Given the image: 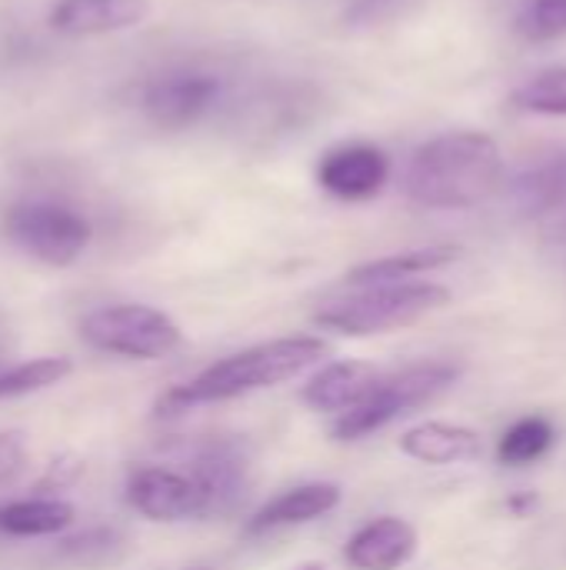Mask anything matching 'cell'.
<instances>
[{
  "mask_svg": "<svg viewBox=\"0 0 566 570\" xmlns=\"http://www.w3.org/2000/svg\"><path fill=\"white\" fill-rule=\"evenodd\" d=\"M504 180L500 144L484 130H450L410 157L407 197L430 210H470L497 194Z\"/></svg>",
  "mask_w": 566,
  "mask_h": 570,
  "instance_id": "cell-1",
  "label": "cell"
},
{
  "mask_svg": "<svg viewBox=\"0 0 566 570\" xmlns=\"http://www.w3.org/2000/svg\"><path fill=\"white\" fill-rule=\"evenodd\" d=\"M330 354V344L324 337H280L257 347H247L240 354H230L207 371H200L193 381L167 391L157 401V417H173L200 404H220L234 401L254 391H267L277 384H287L320 364Z\"/></svg>",
  "mask_w": 566,
  "mask_h": 570,
  "instance_id": "cell-2",
  "label": "cell"
},
{
  "mask_svg": "<svg viewBox=\"0 0 566 570\" xmlns=\"http://www.w3.org/2000/svg\"><path fill=\"white\" fill-rule=\"evenodd\" d=\"M447 304H450L447 287L430 281H400V284L360 287L357 294L320 307L314 321L344 337H374V334L410 327Z\"/></svg>",
  "mask_w": 566,
  "mask_h": 570,
  "instance_id": "cell-3",
  "label": "cell"
},
{
  "mask_svg": "<svg viewBox=\"0 0 566 570\" xmlns=\"http://www.w3.org/2000/svg\"><path fill=\"white\" fill-rule=\"evenodd\" d=\"M460 377V364L454 361H424L414 367H404L390 377H380V384L350 411H344L334 421V438L337 441H360L397 417L430 404L440 397L454 381Z\"/></svg>",
  "mask_w": 566,
  "mask_h": 570,
  "instance_id": "cell-4",
  "label": "cell"
},
{
  "mask_svg": "<svg viewBox=\"0 0 566 570\" xmlns=\"http://www.w3.org/2000/svg\"><path fill=\"white\" fill-rule=\"evenodd\" d=\"M80 337L103 354L130 357V361H160L183 344L180 324L147 304H117L100 307L83 317Z\"/></svg>",
  "mask_w": 566,
  "mask_h": 570,
  "instance_id": "cell-5",
  "label": "cell"
},
{
  "mask_svg": "<svg viewBox=\"0 0 566 570\" xmlns=\"http://www.w3.org/2000/svg\"><path fill=\"white\" fill-rule=\"evenodd\" d=\"M7 237L50 267H70L90 244V224L60 204L23 200L7 210Z\"/></svg>",
  "mask_w": 566,
  "mask_h": 570,
  "instance_id": "cell-6",
  "label": "cell"
},
{
  "mask_svg": "<svg viewBox=\"0 0 566 570\" xmlns=\"http://www.w3.org/2000/svg\"><path fill=\"white\" fill-rule=\"evenodd\" d=\"M220 97V80L203 70H173L143 90V114L160 130L193 127Z\"/></svg>",
  "mask_w": 566,
  "mask_h": 570,
  "instance_id": "cell-7",
  "label": "cell"
},
{
  "mask_svg": "<svg viewBox=\"0 0 566 570\" xmlns=\"http://www.w3.org/2000/svg\"><path fill=\"white\" fill-rule=\"evenodd\" d=\"M127 501L137 514L157 524L203 518V494L190 474L163 471V468H140L130 474Z\"/></svg>",
  "mask_w": 566,
  "mask_h": 570,
  "instance_id": "cell-8",
  "label": "cell"
},
{
  "mask_svg": "<svg viewBox=\"0 0 566 570\" xmlns=\"http://www.w3.org/2000/svg\"><path fill=\"white\" fill-rule=\"evenodd\" d=\"M390 177V157L374 144H340L324 154L317 180L337 200H370Z\"/></svg>",
  "mask_w": 566,
  "mask_h": 570,
  "instance_id": "cell-9",
  "label": "cell"
},
{
  "mask_svg": "<svg viewBox=\"0 0 566 570\" xmlns=\"http://www.w3.org/2000/svg\"><path fill=\"white\" fill-rule=\"evenodd\" d=\"M150 17V0H57L50 27L67 37H103L140 27Z\"/></svg>",
  "mask_w": 566,
  "mask_h": 570,
  "instance_id": "cell-10",
  "label": "cell"
},
{
  "mask_svg": "<svg viewBox=\"0 0 566 570\" xmlns=\"http://www.w3.org/2000/svg\"><path fill=\"white\" fill-rule=\"evenodd\" d=\"M417 528L404 518H377L347 541V564L354 570H397L417 554Z\"/></svg>",
  "mask_w": 566,
  "mask_h": 570,
  "instance_id": "cell-11",
  "label": "cell"
},
{
  "mask_svg": "<svg viewBox=\"0 0 566 570\" xmlns=\"http://www.w3.org/2000/svg\"><path fill=\"white\" fill-rule=\"evenodd\" d=\"M193 484L203 494V514H224L237 508L247 488V461L237 444L210 441L193 464Z\"/></svg>",
  "mask_w": 566,
  "mask_h": 570,
  "instance_id": "cell-12",
  "label": "cell"
},
{
  "mask_svg": "<svg viewBox=\"0 0 566 570\" xmlns=\"http://www.w3.org/2000/svg\"><path fill=\"white\" fill-rule=\"evenodd\" d=\"M380 367L370 361H337L317 371L304 384V404L324 414H344L357 407L377 384H380Z\"/></svg>",
  "mask_w": 566,
  "mask_h": 570,
  "instance_id": "cell-13",
  "label": "cell"
},
{
  "mask_svg": "<svg viewBox=\"0 0 566 570\" xmlns=\"http://www.w3.org/2000/svg\"><path fill=\"white\" fill-rule=\"evenodd\" d=\"M340 488L337 484H327V481H317V484H300V488H290L284 491L280 498H274L270 504H264L250 521H247V534L257 538V534H270V531H280V528H294V524H310L324 514H330L337 504H340Z\"/></svg>",
  "mask_w": 566,
  "mask_h": 570,
  "instance_id": "cell-14",
  "label": "cell"
},
{
  "mask_svg": "<svg viewBox=\"0 0 566 570\" xmlns=\"http://www.w3.org/2000/svg\"><path fill=\"white\" fill-rule=\"evenodd\" d=\"M400 451L420 464H460L480 454V438L470 428L460 424H444V421H427L410 428L400 438Z\"/></svg>",
  "mask_w": 566,
  "mask_h": 570,
  "instance_id": "cell-15",
  "label": "cell"
},
{
  "mask_svg": "<svg viewBox=\"0 0 566 570\" xmlns=\"http://www.w3.org/2000/svg\"><path fill=\"white\" fill-rule=\"evenodd\" d=\"M460 257V247H420V250H407V254H394V257H380V261H367L360 267H354L347 274L350 287H377V284H400L410 281L417 274L447 267Z\"/></svg>",
  "mask_w": 566,
  "mask_h": 570,
  "instance_id": "cell-16",
  "label": "cell"
},
{
  "mask_svg": "<svg viewBox=\"0 0 566 570\" xmlns=\"http://www.w3.org/2000/svg\"><path fill=\"white\" fill-rule=\"evenodd\" d=\"M77 511L57 498H30L0 504V534L7 538H53L73 524Z\"/></svg>",
  "mask_w": 566,
  "mask_h": 570,
  "instance_id": "cell-17",
  "label": "cell"
},
{
  "mask_svg": "<svg viewBox=\"0 0 566 570\" xmlns=\"http://www.w3.org/2000/svg\"><path fill=\"white\" fill-rule=\"evenodd\" d=\"M514 200L524 214H547L560 207L566 200V154H557L520 174L514 184Z\"/></svg>",
  "mask_w": 566,
  "mask_h": 570,
  "instance_id": "cell-18",
  "label": "cell"
},
{
  "mask_svg": "<svg viewBox=\"0 0 566 570\" xmlns=\"http://www.w3.org/2000/svg\"><path fill=\"white\" fill-rule=\"evenodd\" d=\"M70 371H73L70 357H37V361H23L13 367H0V401L47 391L60 384L63 377H70Z\"/></svg>",
  "mask_w": 566,
  "mask_h": 570,
  "instance_id": "cell-19",
  "label": "cell"
},
{
  "mask_svg": "<svg viewBox=\"0 0 566 570\" xmlns=\"http://www.w3.org/2000/svg\"><path fill=\"white\" fill-rule=\"evenodd\" d=\"M554 448V428L544 417H524L517 421L497 444V458L507 468H520V464H534L540 461L547 451Z\"/></svg>",
  "mask_w": 566,
  "mask_h": 570,
  "instance_id": "cell-20",
  "label": "cell"
},
{
  "mask_svg": "<svg viewBox=\"0 0 566 570\" xmlns=\"http://www.w3.org/2000/svg\"><path fill=\"white\" fill-rule=\"evenodd\" d=\"M60 558L77 568H107L123 558V538L110 528H90L60 541Z\"/></svg>",
  "mask_w": 566,
  "mask_h": 570,
  "instance_id": "cell-21",
  "label": "cell"
},
{
  "mask_svg": "<svg viewBox=\"0 0 566 570\" xmlns=\"http://www.w3.org/2000/svg\"><path fill=\"white\" fill-rule=\"evenodd\" d=\"M514 104L527 114H540V117H566V63L564 67H550L540 70L537 77H530L524 87H517Z\"/></svg>",
  "mask_w": 566,
  "mask_h": 570,
  "instance_id": "cell-22",
  "label": "cell"
},
{
  "mask_svg": "<svg viewBox=\"0 0 566 570\" xmlns=\"http://www.w3.org/2000/svg\"><path fill=\"white\" fill-rule=\"evenodd\" d=\"M517 33L527 40L566 37V0H530L517 17Z\"/></svg>",
  "mask_w": 566,
  "mask_h": 570,
  "instance_id": "cell-23",
  "label": "cell"
},
{
  "mask_svg": "<svg viewBox=\"0 0 566 570\" xmlns=\"http://www.w3.org/2000/svg\"><path fill=\"white\" fill-rule=\"evenodd\" d=\"M414 0H354L344 10V23L360 30V27H380L394 17H400Z\"/></svg>",
  "mask_w": 566,
  "mask_h": 570,
  "instance_id": "cell-24",
  "label": "cell"
},
{
  "mask_svg": "<svg viewBox=\"0 0 566 570\" xmlns=\"http://www.w3.org/2000/svg\"><path fill=\"white\" fill-rule=\"evenodd\" d=\"M27 471V441L17 431L0 434V488L13 484Z\"/></svg>",
  "mask_w": 566,
  "mask_h": 570,
  "instance_id": "cell-25",
  "label": "cell"
},
{
  "mask_svg": "<svg viewBox=\"0 0 566 570\" xmlns=\"http://www.w3.org/2000/svg\"><path fill=\"white\" fill-rule=\"evenodd\" d=\"M80 474H83V461H80V458H60V461H53V464L47 468V474L40 478L37 491H40V494H47V491H60V488L73 484Z\"/></svg>",
  "mask_w": 566,
  "mask_h": 570,
  "instance_id": "cell-26",
  "label": "cell"
},
{
  "mask_svg": "<svg viewBox=\"0 0 566 570\" xmlns=\"http://www.w3.org/2000/svg\"><path fill=\"white\" fill-rule=\"evenodd\" d=\"M294 570H330L327 564H320V561H307V564H300V568Z\"/></svg>",
  "mask_w": 566,
  "mask_h": 570,
  "instance_id": "cell-27",
  "label": "cell"
},
{
  "mask_svg": "<svg viewBox=\"0 0 566 570\" xmlns=\"http://www.w3.org/2000/svg\"><path fill=\"white\" fill-rule=\"evenodd\" d=\"M0 361H3V341H0Z\"/></svg>",
  "mask_w": 566,
  "mask_h": 570,
  "instance_id": "cell-28",
  "label": "cell"
}]
</instances>
